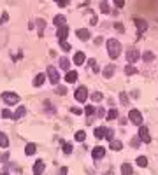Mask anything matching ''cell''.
Listing matches in <instances>:
<instances>
[{
  "label": "cell",
  "instance_id": "obj_1",
  "mask_svg": "<svg viewBox=\"0 0 158 175\" xmlns=\"http://www.w3.org/2000/svg\"><path fill=\"white\" fill-rule=\"evenodd\" d=\"M107 53L109 56L116 60V58H120V53H121V44L116 40V39H109L107 40Z\"/></svg>",
  "mask_w": 158,
  "mask_h": 175
},
{
  "label": "cell",
  "instance_id": "obj_2",
  "mask_svg": "<svg viewBox=\"0 0 158 175\" xmlns=\"http://www.w3.org/2000/svg\"><path fill=\"white\" fill-rule=\"evenodd\" d=\"M128 119L134 123L135 126H141L142 124V114L137 110V109H132V110L128 112Z\"/></svg>",
  "mask_w": 158,
  "mask_h": 175
},
{
  "label": "cell",
  "instance_id": "obj_3",
  "mask_svg": "<svg viewBox=\"0 0 158 175\" xmlns=\"http://www.w3.org/2000/svg\"><path fill=\"white\" fill-rule=\"evenodd\" d=\"M2 98H4V102L7 105H14L20 102V96L16 95V93H11V91H5V93H2Z\"/></svg>",
  "mask_w": 158,
  "mask_h": 175
},
{
  "label": "cell",
  "instance_id": "obj_4",
  "mask_svg": "<svg viewBox=\"0 0 158 175\" xmlns=\"http://www.w3.org/2000/svg\"><path fill=\"white\" fill-rule=\"evenodd\" d=\"M74 98H76L77 102H81V103H83V102H86V100H88V89L84 88V86H83V88H77L76 93H74Z\"/></svg>",
  "mask_w": 158,
  "mask_h": 175
},
{
  "label": "cell",
  "instance_id": "obj_5",
  "mask_svg": "<svg viewBox=\"0 0 158 175\" xmlns=\"http://www.w3.org/2000/svg\"><path fill=\"white\" fill-rule=\"evenodd\" d=\"M139 138L146 142V144H149L151 142V137H149V131H148V128L146 126H139Z\"/></svg>",
  "mask_w": 158,
  "mask_h": 175
},
{
  "label": "cell",
  "instance_id": "obj_6",
  "mask_svg": "<svg viewBox=\"0 0 158 175\" xmlns=\"http://www.w3.org/2000/svg\"><path fill=\"white\" fill-rule=\"evenodd\" d=\"M48 75H49L51 84H58V81H60V74L55 70V67H49V68H48Z\"/></svg>",
  "mask_w": 158,
  "mask_h": 175
},
{
  "label": "cell",
  "instance_id": "obj_7",
  "mask_svg": "<svg viewBox=\"0 0 158 175\" xmlns=\"http://www.w3.org/2000/svg\"><path fill=\"white\" fill-rule=\"evenodd\" d=\"M56 37H58V40H67V37H69V26L67 25L65 26H58Z\"/></svg>",
  "mask_w": 158,
  "mask_h": 175
},
{
  "label": "cell",
  "instance_id": "obj_8",
  "mask_svg": "<svg viewBox=\"0 0 158 175\" xmlns=\"http://www.w3.org/2000/svg\"><path fill=\"white\" fill-rule=\"evenodd\" d=\"M139 58H141V54H139V51H137V49H130L128 53H127V60H128L130 63H135Z\"/></svg>",
  "mask_w": 158,
  "mask_h": 175
},
{
  "label": "cell",
  "instance_id": "obj_9",
  "mask_svg": "<svg viewBox=\"0 0 158 175\" xmlns=\"http://www.w3.org/2000/svg\"><path fill=\"white\" fill-rule=\"evenodd\" d=\"M104 154H106V149L104 147H95L93 151H92V156H93V159H102L104 158Z\"/></svg>",
  "mask_w": 158,
  "mask_h": 175
},
{
  "label": "cell",
  "instance_id": "obj_10",
  "mask_svg": "<svg viewBox=\"0 0 158 175\" xmlns=\"http://www.w3.org/2000/svg\"><path fill=\"white\" fill-rule=\"evenodd\" d=\"M65 81L69 84L76 82V81H77V72H76V70H69V72L65 74Z\"/></svg>",
  "mask_w": 158,
  "mask_h": 175
},
{
  "label": "cell",
  "instance_id": "obj_11",
  "mask_svg": "<svg viewBox=\"0 0 158 175\" xmlns=\"http://www.w3.org/2000/svg\"><path fill=\"white\" fill-rule=\"evenodd\" d=\"M134 23H135L137 30H139V32H141V33H142V32H146V30H148V23H146V21H144V19H139V18H135V19H134Z\"/></svg>",
  "mask_w": 158,
  "mask_h": 175
},
{
  "label": "cell",
  "instance_id": "obj_12",
  "mask_svg": "<svg viewBox=\"0 0 158 175\" xmlns=\"http://www.w3.org/2000/svg\"><path fill=\"white\" fill-rule=\"evenodd\" d=\"M44 172V161H35V165H34V175H42Z\"/></svg>",
  "mask_w": 158,
  "mask_h": 175
},
{
  "label": "cell",
  "instance_id": "obj_13",
  "mask_svg": "<svg viewBox=\"0 0 158 175\" xmlns=\"http://www.w3.org/2000/svg\"><path fill=\"white\" fill-rule=\"evenodd\" d=\"M114 70H116V67H114V65H107V67L104 68V72H102V75L106 77V79H109V77H113V75H114Z\"/></svg>",
  "mask_w": 158,
  "mask_h": 175
},
{
  "label": "cell",
  "instance_id": "obj_14",
  "mask_svg": "<svg viewBox=\"0 0 158 175\" xmlns=\"http://www.w3.org/2000/svg\"><path fill=\"white\" fill-rule=\"evenodd\" d=\"M84 60H86V54H84V53H81V51L76 53V56H74V63H76V65H83Z\"/></svg>",
  "mask_w": 158,
  "mask_h": 175
},
{
  "label": "cell",
  "instance_id": "obj_15",
  "mask_svg": "<svg viewBox=\"0 0 158 175\" xmlns=\"http://www.w3.org/2000/svg\"><path fill=\"white\" fill-rule=\"evenodd\" d=\"M77 37H79V39H83V40H88V39H90V32H88V28H79V30H77Z\"/></svg>",
  "mask_w": 158,
  "mask_h": 175
},
{
  "label": "cell",
  "instance_id": "obj_16",
  "mask_svg": "<svg viewBox=\"0 0 158 175\" xmlns=\"http://www.w3.org/2000/svg\"><path fill=\"white\" fill-rule=\"evenodd\" d=\"M55 25H56V26H65V25H67V19H65L63 14H58V16H55Z\"/></svg>",
  "mask_w": 158,
  "mask_h": 175
},
{
  "label": "cell",
  "instance_id": "obj_17",
  "mask_svg": "<svg viewBox=\"0 0 158 175\" xmlns=\"http://www.w3.org/2000/svg\"><path fill=\"white\" fill-rule=\"evenodd\" d=\"M44 81H46V75H44V74H37L35 79H34V86H37V88H39V86H42Z\"/></svg>",
  "mask_w": 158,
  "mask_h": 175
},
{
  "label": "cell",
  "instance_id": "obj_18",
  "mask_svg": "<svg viewBox=\"0 0 158 175\" xmlns=\"http://www.w3.org/2000/svg\"><path fill=\"white\" fill-rule=\"evenodd\" d=\"M93 135H95V138H97V140H100L102 137L106 135V128H104V126H100V128H95Z\"/></svg>",
  "mask_w": 158,
  "mask_h": 175
},
{
  "label": "cell",
  "instance_id": "obj_19",
  "mask_svg": "<svg viewBox=\"0 0 158 175\" xmlns=\"http://www.w3.org/2000/svg\"><path fill=\"white\" fill-rule=\"evenodd\" d=\"M44 28H46V21L44 19H37V30H39V37L44 35Z\"/></svg>",
  "mask_w": 158,
  "mask_h": 175
},
{
  "label": "cell",
  "instance_id": "obj_20",
  "mask_svg": "<svg viewBox=\"0 0 158 175\" xmlns=\"http://www.w3.org/2000/svg\"><path fill=\"white\" fill-rule=\"evenodd\" d=\"M35 151H37V145H35V144H27V147H25V152H27V156L35 154Z\"/></svg>",
  "mask_w": 158,
  "mask_h": 175
},
{
  "label": "cell",
  "instance_id": "obj_21",
  "mask_svg": "<svg viewBox=\"0 0 158 175\" xmlns=\"http://www.w3.org/2000/svg\"><path fill=\"white\" fill-rule=\"evenodd\" d=\"M60 67L69 72V70H70V61H69V58H65V56H63V58L60 60Z\"/></svg>",
  "mask_w": 158,
  "mask_h": 175
},
{
  "label": "cell",
  "instance_id": "obj_22",
  "mask_svg": "<svg viewBox=\"0 0 158 175\" xmlns=\"http://www.w3.org/2000/svg\"><path fill=\"white\" fill-rule=\"evenodd\" d=\"M109 145H111L113 151H120V149L123 147V144L120 142V140H111V142H109Z\"/></svg>",
  "mask_w": 158,
  "mask_h": 175
},
{
  "label": "cell",
  "instance_id": "obj_23",
  "mask_svg": "<svg viewBox=\"0 0 158 175\" xmlns=\"http://www.w3.org/2000/svg\"><path fill=\"white\" fill-rule=\"evenodd\" d=\"M25 114H27V109H25V107H20V109H18V110L14 112L13 119H21L23 116H25Z\"/></svg>",
  "mask_w": 158,
  "mask_h": 175
},
{
  "label": "cell",
  "instance_id": "obj_24",
  "mask_svg": "<svg viewBox=\"0 0 158 175\" xmlns=\"http://www.w3.org/2000/svg\"><path fill=\"white\" fill-rule=\"evenodd\" d=\"M106 119L107 121H113V119H118V110L116 109H111V110L106 114Z\"/></svg>",
  "mask_w": 158,
  "mask_h": 175
},
{
  "label": "cell",
  "instance_id": "obj_25",
  "mask_svg": "<svg viewBox=\"0 0 158 175\" xmlns=\"http://www.w3.org/2000/svg\"><path fill=\"white\" fill-rule=\"evenodd\" d=\"M0 147H9V140H7V135L0 131Z\"/></svg>",
  "mask_w": 158,
  "mask_h": 175
},
{
  "label": "cell",
  "instance_id": "obj_26",
  "mask_svg": "<svg viewBox=\"0 0 158 175\" xmlns=\"http://www.w3.org/2000/svg\"><path fill=\"white\" fill-rule=\"evenodd\" d=\"M137 72H139V70H137L134 65H128V67H125V74H127V75H135Z\"/></svg>",
  "mask_w": 158,
  "mask_h": 175
},
{
  "label": "cell",
  "instance_id": "obj_27",
  "mask_svg": "<svg viewBox=\"0 0 158 175\" xmlns=\"http://www.w3.org/2000/svg\"><path fill=\"white\" fill-rule=\"evenodd\" d=\"M142 60H144L146 63H149V61H153V60H155V54H153L151 51H146V53L142 54Z\"/></svg>",
  "mask_w": 158,
  "mask_h": 175
},
{
  "label": "cell",
  "instance_id": "obj_28",
  "mask_svg": "<svg viewBox=\"0 0 158 175\" xmlns=\"http://www.w3.org/2000/svg\"><path fill=\"white\" fill-rule=\"evenodd\" d=\"M121 175H132V166H130L128 163H125L121 166Z\"/></svg>",
  "mask_w": 158,
  "mask_h": 175
},
{
  "label": "cell",
  "instance_id": "obj_29",
  "mask_svg": "<svg viewBox=\"0 0 158 175\" xmlns=\"http://www.w3.org/2000/svg\"><path fill=\"white\" fill-rule=\"evenodd\" d=\"M137 165H139V166H148V158H146V156H139V158H137Z\"/></svg>",
  "mask_w": 158,
  "mask_h": 175
},
{
  "label": "cell",
  "instance_id": "obj_30",
  "mask_svg": "<svg viewBox=\"0 0 158 175\" xmlns=\"http://www.w3.org/2000/svg\"><path fill=\"white\" fill-rule=\"evenodd\" d=\"M92 100L93 102H100V100H104V95L100 91H95V93H92Z\"/></svg>",
  "mask_w": 158,
  "mask_h": 175
},
{
  "label": "cell",
  "instance_id": "obj_31",
  "mask_svg": "<svg viewBox=\"0 0 158 175\" xmlns=\"http://www.w3.org/2000/svg\"><path fill=\"white\" fill-rule=\"evenodd\" d=\"M100 11L104 14H109V4L106 2V0H102V2H100Z\"/></svg>",
  "mask_w": 158,
  "mask_h": 175
},
{
  "label": "cell",
  "instance_id": "obj_32",
  "mask_svg": "<svg viewBox=\"0 0 158 175\" xmlns=\"http://www.w3.org/2000/svg\"><path fill=\"white\" fill-rule=\"evenodd\" d=\"M60 47L63 49L65 53H69V51H70V44H69L67 40H60Z\"/></svg>",
  "mask_w": 158,
  "mask_h": 175
},
{
  "label": "cell",
  "instance_id": "obj_33",
  "mask_svg": "<svg viewBox=\"0 0 158 175\" xmlns=\"http://www.w3.org/2000/svg\"><path fill=\"white\" fill-rule=\"evenodd\" d=\"M13 116H14V114L9 110V109H4V110H2V117H4V119H11Z\"/></svg>",
  "mask_w": 158,
  "mask_h": 175
},
{
  "label": "cell",
  "instance_id": "obj_34",
  "mask_svg": "<svg viewBox=\"0 0 158 175\" xmlns=\"http://www.w3.org/2000/svg\"><path fill=\"white\" fill-rule=\"evenodd\" d=\"M84 138H86V133H84V131H77V133H76V140H77V142H83Z\"/></svg>",
  "mask_w": 158,
  "mask_h": 175
},
{
  "label": "cell",
  "instance_id": "obj_35",
  "mask_svg": "<svg viewBox=\"0 0 158 175\" xmlns=\"http://www.w3.org/2000/svg\"><path fill=\"white\" fill-rule=\"evenodd\" d=\"M106 138H107L109 142L114 138V130H106Z\"/></svg>",
  "mask_w": 158,
  "mask_h": 175
},
{
  "label": "cell",
  "instance_id": "obj_36",
  "mask_svg": "<svg viewBox=\"0 0 158 175\" xmlns=\"http://www.w3.org/2000/svg\"><path fill=\"white\" fill-rule=\"evenodd\" d=\"M120 102H121V105L128 103V96H127V93H121V95H120Z\"/></svg>",
  "mask_w": 158,
  "mask_h": 175
},
{
  "label": "cell",
  "instance_id": "obj_37",
  "mask_svg": "<svg viewBox=\"0 0 158 175\" xmlns=\"http://www.w3.org/2000/svg\"><path fill=\"white\" fill-rule=\"evenodd\" d=\"M84 114H86V116H93V114H95V109L92 107V105H86V109H84Z\"/></svg>",
  "mask_w": 158,
  "mask_h": 175
},
{
  "label": "cell",
  "instance_id": "obj_38",
  "mask_svg": "<svg viewBox=\"0 0 158 175\" xmlns=\"http://www.w3.org/2000/svg\"><path fill=\"white\" fill-rule=\"evenodd\" d=\"M63 152L67 154V156L72 152V145H70V144H63Z\"/></svg>",
  "mask_w": 158,
  "mask_h": 175
},
{
  "label": "cell",
  "instance_id": "obj_39",
  "mask_svg": "<svg viewBox=\"0 0 158 175\" xmlns=\"http://www.w3.org/2000/svg\"><path fill=\"white\" fill-rule=\"evenodd\" d=\"M56 93H58V95H65V93H67V88H65V86H58Z\"/></svg>",
  "mask_w": 158,
  "mask_h": 175
},
{
  "label": "cell",
  "instance_id": "obj_40",
  "mask_svg": "<svg viewBox=\"0 0 158 175\" xmlns=\"http://www.w3.org/2000/svg\"><path fill=\"white\" fill-rule=\"evenodd\" d=\"M7 19H9V14H7V12H4V14H2V18H0V25H4V23H5Z\"/></svg>",
  "mask_w": 158,
  "mask_h": 175
},
{
  "label": "cell",
  "instance_id": "obj_41",
  "mask_svg": "<svg viewBox=\"0 0 158 175\" xmlns=\"http://www.w3.org/2000/svg\"><path fill=\"white\" fill-rule=\"evenodd\" d=\"M114 5L118 7V9H121V7L125 5V0H114Z\"/></svg>",
  "mask_w": 158,
  "mask_h": 175
},
{
  "label": "cell",
  "instance_id": "obj_42",
  "mask_svg": "<svg viewBox=\"0 0 158 175\" xmlns=\"http://www.w3.org/2000/svg\"><path fill=\"white\" fill-rule=\"evenodd\" d=\"M70 112H72V114H76V116L83 114V110H81V109H77V107H72V109H70Z\"/></svg>",
  "mask_w": 158,
  "mask_h": 175
},
{
  "label": "cell",
  "instance_id": "obj_43",
  "mask_svg": "<svg viewBox=\"0 0 158 175\" xmlns=\"http://www.w3.org/2000/svg\"><path fill=\"white\" fill-rule=\"evenodd\" d=\"M58 5H60V7H67V5H69V0H58Z\"/></svg>",
  "mask_w": 158,
  "mask_h": 175
},
{
  "label": "cell",
  "instance_id": "obj_44",
  "mask_svg": "<svg viewBox=\"0 0 158 175\" xmlns=\"http://www.w3.org/2000/svg\"><path fill=\"white\" fill-rule=\"evenodd\" d=\"M104 116H106V110H104V109H99V110H97V117H104Z\"/></svg>",
  "mask_w": 158,
  "mask_h": 175
},
{
  "label": "cell",
  "instance_id": "obj_45",
  "mask_svg": "<svg viewBox=\"0 0 158 175\" xmlns=\"http://www.w3.org/2000/svg\"><path fill=\"white\" fill-rule=\"evenodd\" d=\"M114 28L118 30V32H123V25H121V23H116V25H114Z\"/></svg>",
  "mask_w": 158,
  "mask_h": 175
},
{
  "label": "cell",
  "instance_id": "obj_46",
  "mask_svg": "<svg viewBox=\"0 0 158 175\" xmlns=\"http://www.w3.org/2000/svg\"><path fill=\"white\" fill-rule=\"evenodd\" d=\"M137 140H139V137H134V138H132V145H134V147L139 145V142H137Z\"/></svg>",
  "mask_w": 158,
  "mask_h": 175
},
{
  "label": "cell",
  "instance_id": "obj_47",
  "mask_svg": "<svg viewBox=\"0 0 158 175\" xmlns=\"http://www.w3.org/2000/svg\"><path fill=\"white\" fill-rule=\"evenodd\" d=\"M102 42H104V39H102V37H97V39H95V44H97V46H100Z\"/></svg>",
  "mask_w": 158,
  "mask_h": 175
},
{
  "label": "cell",
  "instance_id": "obj_48",
  "mask_svg": "<svg viewBox=\"0 0 158 175\" xmlns=\"http://www.w3.org/2000/svg\"><path fill=\"white\" fill-rule=\"evenodd\" d=\"M120 123H121V124L125 126V124H127V123H128V119H127V117H121V119H120Z\"/></svg>",
  "mask_w": 158,
  "mask_h": 175
},
{
  "label": "cell",
  "instance_id": "obj_49",
  "mask_svg": "<svg viewBox=\"0 0 158 175\" xmlns=\"http://www.w3.org/2000/svg\"><path fill=\"white\" fill-rule=\"evenodd\" d=\"M2 175H9V173H2Z\"/></svg>",
  "mask_w": 158,
  "mask_h": 175
},
{
  "label": "cell",
  "instance_id": "obj_50",
  "mask_svg": "<svg viewBox=\"0 0 158 175\" xmlns=\"http://www.w3.org/2000/svg\"><path fill=\"white\" fill-rule=\"evenodd\" d=\"M55 2H58V0H55Z\"/></svg>",
  "mask_w": 158,
  "mask_h": 175
}]
</instances>
